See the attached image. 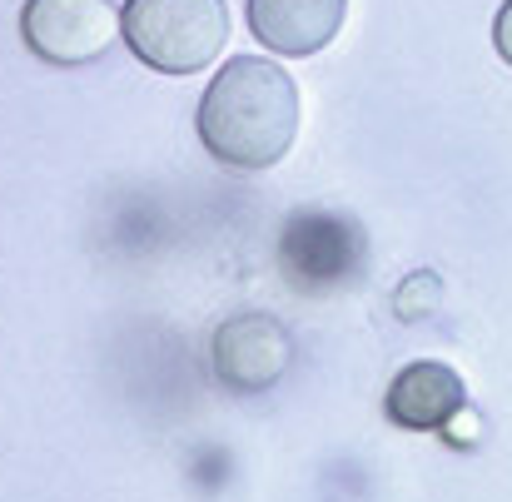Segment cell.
Returning a JSON list of instances; mask_svg holds the SVG:
<instances>
[{
  "label": "cell",
  "mask_w": 512,
  "mask_h": 502,
  "mask_svg": "<svg viewBox=\"0 0 512 502\" xmlns=\"http://www.w3.org/2000/svg\"><path fill=\"white\" fill-rule=\"evenodd\" d=\"M299 85L289 70L259 55H239L214 75L199 100V140L219 165L269 169L294 150Z\"/></svg>",
  "instance_id": "6da1fadb"
},
{
  "label": "cell",
  "mask_w": 512,
  "mask_h": 502,
  "mask_svg": "<svg viewBox=\"0 0 512 502\" xmlns=\"http://www.w3.org/2000/svg\"><path fill=\"white\" fill-rule=\"evenodd\" d=\"M229 40L224 0H130L125 5V45L165 75H194L219 60Z\"/></svg>",
  "instance_id": "7a4b0ae2"
},
{
  "label": "cell",
  "mask_w": 512,
  "mask_h": 502,
  "mask_svg": "<svg viewBox=\"0 0 512 502\" xmlns=\"http://www.w3.org/2000/svg\"><path fill=\"white\" fill-rule=\"evenodd\" d=\"M20 30L45 65L75 70L110 55V45L125 35V15L115 0H30Z\"/></svg>",
  "instance_id": "3957f363"
},
{
  "label": "cell",
  "mask_w": 512,
  "mask_h": 502,
  "mask_svg": "<svg viewBox=\"0 0 512 502\" xmlns=\"http://www.w3.org/2000/svg\"><path fill=\"white\" fill-rule=\"evenodd\" d=\"M209 358H214V373H219L224 388L264 393L284 378L294 343L284 334V324H274L269 314H239V319L219 324V334L209 343Z\"/></svg>",
  "instance_id": "277c9868"
},
{
  "label": "cell",
  "mask_w": 512,
  "mask_h": 502,
  "mask_svg": "<svg viewBox=\"0 0 512 502\" xmlns=\"http://www.w3.org/2000/svg\"><path fill=\"white\" fill-rule=\"evenodd\" d=\"M348 0H249V30L279 55H319L343 30Z\"/></svg>",
  "instance_id": "5b68a950"
},
{
  "label": "cell",
  "mask_w": 512,
  "mask_h": 502,
  "mask_svg": "<svg viewBox=\"0 0 512 502\" xmlns=\"http://www.w3.org/2000/svg\"><path fill=\"white\" fill-rule=\"evenodd\" d=\"M468 393H463V378L448 368V363H408L393 388H388V418L398 428H413V433H433V428H448L458 413H463Z\"/></svg>",
  "instance_id": "8992f818"
},
{
  "label": "cell",
  "mask_w": 512,
  "mask_h": 502,
  "mask_svg": "<svg viewBox=\"0 0 512 502\" xmlns=\"http://www.w3.org/2000/svg\"><path fill=\"white\" fill-rule=\"evenodd\" d=\"M438 299H443V279L433 274V269H418L413 279H403L398 284V294H393V309H398V319H428L433 309H438Z\"/></svg>",
  "instance_id": "52a82bcc"
},
{
  "label": "cell",
  "mask_w": 512,
  "mask_h": 502,
  "mask_svg": "<svg viewBox=\"0 0 512 502\" xmlns=\"http://www.w3.org/2000/svg\"><path fill=\"white\" fill-rule=\"evenodd\" d=\"M493 40H498V55L512 65V0L498 10V25H493Z\"/></svg>",
  "instance_id": "ba28073f"
}]
</instances>
